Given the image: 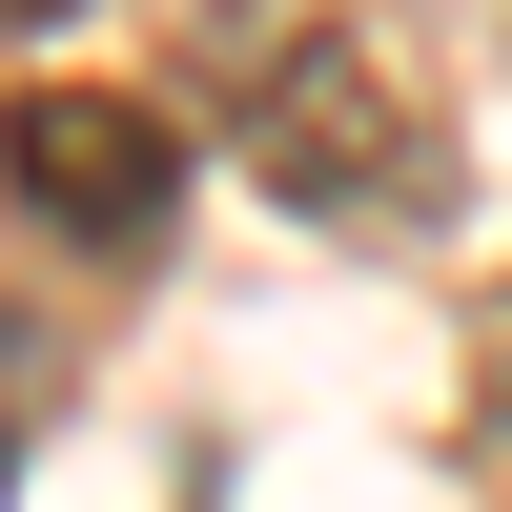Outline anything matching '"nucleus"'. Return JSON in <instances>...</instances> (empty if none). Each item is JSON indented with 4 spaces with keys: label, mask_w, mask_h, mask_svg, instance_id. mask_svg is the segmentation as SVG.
I'll return each instance as SVG.
<instances>
[{
    "label": "nucleus",
    "mask_w": 512,
    "mask_h": 512,
    "mask_svg": "<svg viewBox=\"0 0 512 512\" xmlns=\"http://www.w3.org/2000/svg\"><path fill=\"white\" fill-rule=\"evenodd\" d=\"M205 82H226V144L287 226H349V246H410L451 226V103L369 0H205Z\"/></svg>",
    "instance_id": "f257e3e1"
},
{
    "label": "nucleus",
    "mask_w": 512,
    "mask_h": 512,
    "mask_svg": "<svg viewBox=\"0 0 512 512\" xmlns=\"http://www.w3.org/2000/svg\"><path fill=\"white\" fill-rule=\"evenodd\" d=\"M21 226L144 267V246L185 226V144H164V103H123V82H21Z\"/></svg>",
    "instance_id": "f03ea898"
},
{
    "label": "nucleus",
    "mask_w": 512,
    "mask_h": 512,
    "mask_svg": "<svg viewBox=\"0 0 512 512\" xmlns=\"http://www.w3.org/2000/svg\"><path fill=\"white\" fill-rule=\"evenodd\" d=\"M472 431L512 451V308H492V369H472Z\"/></svg>",
    "instance_id": "7ed1b4c3"
},
{
    "label": "nucleus",
    "mask_w": 512,
    "mask_h": 512,
    "mask_svg": "<svg viewBox=\"0 0 512 512\" xmlns=\"http://www.w3.org/2000/svg\"><path fill=\"white\" fill-rule=\"evenodd\" d=\"M21 21H62V0H21Z\"/></svg>",
    "instance_id": "20e7f679"
}]
</instances>
